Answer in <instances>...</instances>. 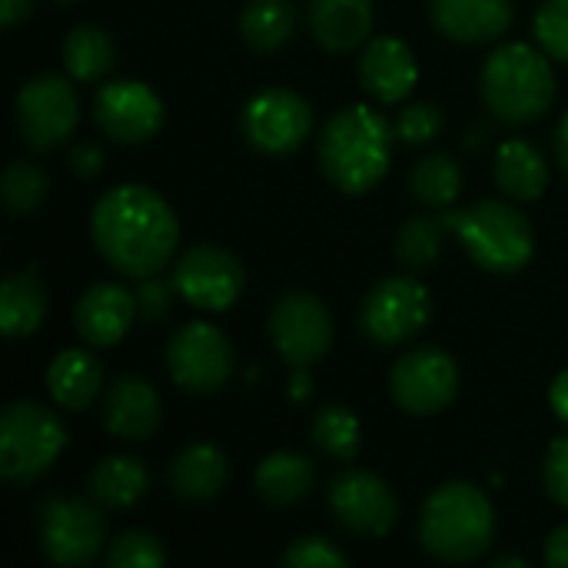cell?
Here are the masks:
<instances>
[{"label":"cell","mask_w":568,"mask_h":568,"mask_svg":"<svg viewBox=\"0 0 568 568\" xmlns=\"http://www.w3.org/2000/svg\"><path fill=\"white\" fill-rule=\"evenodd\" d=\"M97 253L123 276L143 280L160 273L180 246V220L166 196L143 183L106 190L90 213Z\"/></svg>","instance_id":"obj_1"},{"label":"cell","mask_w":568,"mask_h":568,"mask_svg":"<svg viewBox=\"0 0 568 568\" xmlns=\"http://www.w3.org/2000/svg\"><path fill=\"white\" fill-rule=\"evenodd\" d=\"M393 140L396 126L379 110L353 103L323 123L316 150L320 166L339 193L363 196L386 180L393 163Z\"/></svg>","instance_id":"obj_2"},{"label":"cell","mask_w":568,"mask_h":568,"mask_svg":"<svg viewBox=\"0 0 568 568\" xmlns=\"http://www.w3.org/2000/svg\"><path fill=\"white\" fill-rule=\"evenodd\" d=\"M496 539V509L473 483L439 486L419 513V542L439 562H476Z\"/></svg>","instance_id":"obj_3"},{"label":"cell","mask_w":568,"mask_h":568,"mask_svg":"<svg viewBox=\"0 0 568 568\" xmlns=\"http://www.w3.org/2000/svg\"><path fill=\"white\" fill-rule=\"evenodd\" d=\"M483 100L503 123L523 126L539 120L556 100V73L549 53L529 43H503L489 53L479 77Z\"/></svg>","instance_id":"obj_4"},{"label":"cell","mask_w":568,"mask_h":568,"mask_svg":"<svg viewBox=\"0 0 568 568\" xmlns=\"http://www.w3.org/2000/svg\"><path fill=\"white\" fill-rule=\"evenodd\" d=\"M449 233L459 236L469 260L489 273L513 276L532 263L536 233L529 216L506 200H479L446 213Z\"/></svg>","instance_id":"obj_5"},{"label":"cell","mask_w":568,"mask_h":568,"mask_svg":"<svg viewBox=\"0 0 568 568\" xmlns=\"http://www.w3.org/2000/svg\"><path fill=\"white\" fill-rule=\"evenodd\" d=\"M67 429L60 416L40 403L17 399L0 416V476L10 486L37 483L63 453Z\"/></svg>","instance_id":"obj_6"},{"label":"cell","mask_w":568,"mask_h":568,"mask_svg":"<svg viewBox=\"0 0 568 568\" xmlns=\"http://www.w3.org/2000/svg\"><path fill=\"white\" fill-rule=\"evenodd\" d=\"M37 529L40 549L53 566H90L106 549V516L93 499L50 496L37 513Z\"/></svg>","instance_id":"obj_7"},{"label":"cell","mask_w":568,"mask_h":568,"mask_svg":"<svg viewBox=\"0 0 568 568\" xmlns=\"http://www.w3.org/2000/svg\"><path fill=\"white\" fill-rule=\"evenodd\" d=\"M336 323L326 303L306 290L283 293L270 310V339L290 369H310L333 349Z\"/></svg>","instance_id":"obj_8"},{"label":"cell","mask_w":568,"mask_h":568,"mask_svg":"<svg viewBox=\"0 0 568 568\" xmlns=\"http://www.w3.org/2000/svg\"><path fill=\"white\" fill-rule=\"evenodd\" d=\"M13 116H17L20 140L30 150L47 153L73 136V130L80 123V100L67 77L37 73L33 80H27L20 87Z\"/></svg>","instance_id":"obj_9"},{"label":"cell","mask_w":568,"mask_h":568,"mask_svg":"<svg viewBox=\"0 0 568 568\" xmlns=\"http://www.w3.org/2000/svg\"><path fill=\"white\" fill-rule=\"evenodd\" d=\"M240 130L256 153L286 156L313 133V110L300 93L286 87H266L243 103Z\"/></svg>","instance_id":"obj_10"},{"label":"cell","mask_w":568,"mask_h":568,"mask_svg":"<svg viewBox=\"0 0 568 568\" xmlns=\"http://www.w3.org/2000/svg\"><path fill=\"white\" fill-rule=\"evenodd\" d=\"M429 316H433V296L416 276L379 280L359 306V326L379 346L409 343L426 329Z\"/></svg>","instance_id":"obj_11"},{"label":"cell","mask_w":568,"mask_h":568,"mask_svg":"<svg viewBox=\"0 0 568 568\" xmlns=\"http://www.w3.org/2000/svg\"><path fill=\"white\" fill-rule=\"evenodd\" d=\"M170 280L176 286V296L190 306L203 313H226L246 286V270L230 250L200 243L173 263Z\"/></svg>","instance_id":"obj_12"},{"label":"cell","mask_w":568,"mask_h":568,"mask_svg":"<svg viewBox=\"0 0 568 568\" xmlns=\"http://www.w3.org/2000/svg\"><path fill=\"white\" fill-rule=\"evenodd\" d=\"M233 366L230 339L210 323H186L166 343V369L186 393L206 396L223 389L233 376Z\"/></svg>","instance_id":"obj_13"},{"label":"cell","mask_w":568,"mask_h":568,"mask_svg":"<svg viewBox=\"0 0 568 568\" xmlns=\"http://www.w3.org/2000/svg\"><path fill=\"white\" fill-rule=\"evenodd\" d=\"M329 513L339 529L366 539H386L399 523V499L386 479L366 469H346L329 483Z\"/></svg>","instance_id":"obj_14"},{"label":"cell","mask_w":568,"mask_h":568,"mask_svg":"<svg viewBox=\"0 0 568 568\" xmlns=\"http://www.w3.org/2000/svg\"><path fill=\"white\" fill-rule=\"evenodd\" d=\"M389 393L409 416H436L459 393V366L439 346H419L396 359L389 373Z\"/></svg>","instance_id":"obj_15"},{"label":"cell","mask_w":568,"mask_h":568,"mask_svg":"<svg viewBox=\"0 0 568 568\" xmlns=\"http://www.w3.org/2000/svg\"><path fill=\"white\" fill-rule=\"evenodd\" d=\"M97 130L123 146H140L153 140L163 126V100L153 87L140 80H113L97 90L93 100Z\"/></svg>","instance_id":"obj_16"},{"label":"cell","mask_w":568,"mask_h":568,"mask_svg":"<svg viewBox=\"0 0 568 568\" xmlns=\"http://www.w3.org/2000/svg\"><path fill=\"white\" fill-rule=\"evenodd\" d=\"M163 423V399L143 376H120L103 393V429L126 443L150 439Z\"/></svg>","instance_id":"obj_17"},{"label":"cell","mask_w":568,"mask_h":568,"mask_svg":"<svg viewBox=\"0 0 568 568\" xmlns=\"http://www.w3.org/2000/svg\"><path fill=\"white\" fill-rule=\"evenodd\" d=\"M136 296L120 286V283H93L73 306V326H77V336L93 346V349H106V346H116L130 326H133V316H136Z\"/></svg>","instance_id":"obj_18"},{"label":"cell","mask_w":568,"mask_h":568,"mask_svg":"<svg viewBox=\"0 0 568 568\" xmlns=\"http://www.w3.org/2000/svg\"><path fill=\"white\" fill-rule=\"evenodd\" d=\"M419 80V63L399 37H373L359 57V83L379 103H399Z\"/></svg>","instance_id":"obj_19"},{"label":"cell","mask_w":568,"mask_h":568,"mask_svg":"<svg viewBox=\"0 0 568 568\" xmlns=\"http://www.w3.org/2000/svg\"><path fill=\"white\" fill-rule=\"evenodd\" d=\"M429 17L439 33L456 43L479 47L499 40L513 27V0H429Z\"/></svg>","instance_id":"obj_20"},{"label":"cell","mask_w":568,"mask_h":568,"mask_svg":"<svg viewBox=\"0 0 568 568\" xmlns=\"http://www.w3.org/2000/svg\"><path fill=\"white\" fill-rule=\"evenodd\" d=\"M306 17H310V33L323 50L346 53L369 40L376 3L373 0H310Z\"/></svg>","instance_id":"obj_21"},{"label":"cell","mask_w":568,"mask_h":568,"mask_svg":"<svg viewBox=\"0 0 568 568\" xmlns=\"http://www.w3.org/2000/svg\"><path fill=\"white\" fill-rule=\"evenodd\" d=\"M103 363L90 349H63L47 366V393L57 409L83 413L103 396Z\"/></svg>","instance_id":"obj_22"},{"label":"cell","mask_w":568,"mask_h":568,"mask_svg":"<svg viewBox=\"0 0 568 568\" xmlns=\"http://www.w3.org/2000/svg\"><path fill=\"white\" fill-rule=\"evenodd\" d=\"M226 479H230V463L210 443H193V446L180 449L166 469V483H170L173 496L183 503L216 499L226 489Z\"/></svg>","instance_id":"obj_23"},{"label":"cell","mask_w":568,"mask_h":568,"mask_svg":"<svg viewBox=\"0 0 568 568\" xmlns=\"http://www.w3.org/2000/svg\"><path fill=\"white\" fill-rule=\"evenodd\" d=\"M496 183L509 200H523L532 203L549 190V163L542 156L539 146H532L529 140H506L496 150V163H493Z\"/></svg>","instance_id":"obj_24"},{"label":"cell","mask_w":568,"mask_h":568,"mask_svg":"<svg viewBox=\"0 0 568 568\" xmlns=\"http://www.w3.org/2000/svg\"><path fill=\"white\" fill-rule=\"evenodd\" d=\"M253 486L260 493V499H266L270 506H296L303 503L313 486H316V466L310 456L303 453H273L256 466Z\"/></svg>","instance_id":"obj_25"},{"label":"cell","mask_w":568,"mask_h":568,"mask_svg":"<svg viewBox=\"0 0 568 568\" xmlns=\"http://www.w3.org/2000/svg\"><path fill=\"white\" fill-rule=\"evenodd\" d=\"M87 489H90V499H93V503H100L103 509L120 513V509L136 506V503L146 496V489H150V473H146V466H143L140 459H133V456H123V453L103 456V459L93 466V473H90V479H87Z\"/></svg>","instance_id":"obj_26"},{"label":"cell","mask_w":568,"mask_h":568,"mask_svg":"<svg viewBox=\"0 0 568 568\" xmlns=\"http://www.w3.org/2000/svg\"><path fill=\"white\" fill-rule=\"evenodd\" d=\"M47 293L33 273H13L0 286V329L7 339H27L43 326Z\"/></svg>","instance_id":"obj_27"},{"label":"cell","mask_w":568,"mask_h":568,"mask_svg":"<svg viewBox=\"0 0 568 568\" xmlns=\"http://www.w3.org/2000/svg\"><path fill=\"white\" fill-rule=\"evenodd\" d=\"M296 33L293 0H246L240 10V37L260 53L286 47Z\"/></svg>","instance_id":"obj_28"},{"label":"cell","mask_w":568,"mask_h":568,"mask_svg":"<svg viewBox=\"0 0 568 568\" xmlns=\"http://www.w3.org/2000/svg\"><path fill=\"white\" fill-rule=\"evenodd\" d=\"M63 67L77 83H97L116 67L113 37L103 27L80 23L63 40Z\"/></svg>","instance_id":"obj_29"},{"label":"cell","mask_w":568,"mask_h":568,"mask_svg":"<svg viewBox=\"0 0 568 568\" xmlns=\"http://www.w3.org/2000/svg\"><path fill=\"white\" fill-rule=\"evenodd\" d=\"M413 196L429 210H446L463 193V170L449 153H426L409 173Z\"/></svg>","instance_id":"obj_30"},{"label":"cell","mask_w":568,"mask_h":568,"mask_svg":"<svg viewBox=\"0 0 568 568\" xmlns=\"http://www.w3.org/2000/svg\"><path fill=\"white\" fill-rule=\"evenodd\" d=\"M313 443L326 456H333L339 463H353L359 456V446H363V429H359L356 413L339 406V403L320 406L313 416Z\"/></svg>","instance_id":"obj_31"},{"label":"cell","mask_w":568,"mask_h":568,"mask_svg":"<svg viewBox=\"0 0 568 568\" xmlns=\"http://www.w3.org/2000/svg\"><path fill=\"white\" fill-rule=\"evenodd\" d=\"M449 233L446 216H409L396 233V260L409 270H426L439 260L443 240Z\"/></svg>","instance_id":"obj_32"},{"label":"cell","mask_w":568,"mask_h":568,"mask_svg":"<svg viewBox=\"0 0 568 568\" xmlns=\"http://www.w3.org/2000/svg\"><path fill=\"white\" fill-rule=\"evenodd\" d=\"M47 193H50V176H47V170L40 163H33V160H13L3 170L0 196H3V206L13 216H27L37 206H43Z\"/></svg>","instance_id":"obj_33"},{"label":"cell","mask_w":568,"mask_h":568,"mask_svg":"<svg viewBox=\"0 0 568 568\" xmlns=\"http://www.w3.org/2000/svg\"><path fill=\"white\" fill-rule=\"evenodd\" d=\"M166 562V549L153 532L126 529L106 546V566L110 568H160Z\"/></svg>","instance_id":"obj_34"},{"label":"cell","mask_w":568,"mask_h":568,"mask_svg":"<svg viewBox=\"0 0 568 568\" xmlns=\"http://www.w3.org/2000/svg\"><path fill=\"white\" fill-rule=\"evenodd\" d=\"M536 40L539 47L559 60V63H568V0H546L536 13Z\"/></svg>","instance_id":"obj_35"},{"label":"cell","mask_w":568,"mask_h":568,"mask_svg":"<svg viewBox=\"0 0 568 568\" xmlns=\"http://www.w3.org/2000/svg\"><path fill=\"white\" fill-rule=\"evenodd\" d=\"M446 126V116L436 103H413L399 113L396 120V136L406 143V146H423V143H433Z\"/></svg>","instance_id":"obj_36"},{"label":"cell","mask_w":568,"mask_h":568,"mask_svg":"<svg viewBox=\"0 0 568 568\" xmlns=\"http://www.w3.org/2000/svg\"><path fill=\"white\" fill-rule=\"evenodd\" d=\"M283 566L286 568H339L349 566V556L343 549H336L329 539L323 536H303L296 539L286 552H283Z\"/></svg>","instance_id":"obj_37"},{"label":"cell","mask_w":568,"mask_h":568,"mask_svg":"<svg viewBox=\"0 0 568 568\" xmlns=\"http://www.w3.org/2000/svg\"><path fill=\"white\" fill-rule=\"evenodd\" d=\"M136 310L146 323H160L170 316V306H173V296H176V286L173 280H160L156 273L153 276H143L136 280Z\"/></svg>","instance_id":"obj_38"},{"label":"cell","mask_w":568,"mask_h":568,"mask_svg":"<svg viewBox=\"0 0 568 568\" xmlns=\"http://www.w3.org/2000/svg\"><path fill=\"white\" fill-rule=\"evenodd\" d=\"M542 483L552 503L566 506L568 509V436H559L542 463Z\"/></svg>","instance_id":"obj_39"},{"label":"cell","mask_w":568,"mask_h":568,"mask_svg":"<svg viewBox=\"0 0 568 568\" xmlns=\"http://www.w3.org/2000/svg\"><path fill=\"white\" fill-rule=\"evenodd\" d=\"M103 150L97 143H77L70 150V170L80 176V180H93L100 170H103Z\"/></svg>","instance_id":"obj_40"},{"label":"cell","mask_w":568,"mask_h":568,"mask_svg":"<svg viewBox=\"0 0 568 568\" xmlns=\"http://www.w3.org/2000/svg\"><path fill=\"white\" fill-rule=\"evenodd\" d=\"M546 566L568 568V523L549 532V539H546Z\"/></svg>","instance_id":"obj_41"},{"label":"cell","mask_w":568,"mask_h":568,"mask_svg":"<svg viewBox=\"0 0 568 568\" xmlns=\"http://www.w3.org/2000/svg\"><path fill=\"white\" fill-rule=\"evenodd\" d=\"M33 13V0H0V23L17 27Z\"/></svg>","instance_id":"obj_42"},{"label":"cell","mask_w":568,"mask_h":568,"mask_svg":"<svg viewBox=\"0 0 568 568\" xmlns=\"http://www.w3.org/2000/svg\"><path fill=\"white\" fill-rule=\"evenodd\" d=\"M549 403H552V413L568 426V369H562L556 379H552V389H549Z\"/></svg>","instance_id":"obj_43"},{"label":"cell","mask_w":568,"mask_h":568,"mask_svg":"<svg viewBox=\"0 0 568 568\" xmlns=\"http://www.w3.org/2000/svg\"><path fill=\"white\" fill-rule=\"evenodd\" d=\"M310 396H313L310 369H293V379H290V399H293V403H310Z\"/></svg>","instance_id":"obj_44"},{"label":"cell","mask_w":568,"mask_h":568,"mask_svg":"<svg viewBox=\"0 0 568 568\" xmlns=\"http://www.w3.org/2000/svg\"><path fill=\"white\" fill-rule=\"evenodd\" d=\"M556 156H559L562 173L568 176V113L559 120V126H556Z\"/></svg>","instance_id":"obj_45"},{"label":"cell","mask_w":568,"mask_h":568,"mask_svg":"<svg viewBox=\"0 0 568 568\" xmlns=\"http://www.w3.org/2000/svg\"><path fill=\"white\" fill-rule=\"evenodd\" d=\"M496 568H526L529 562L526 559H516V556H499L496 562H493Z\"/></svg>","instance_id":"obj_46"},{"label":"cell","mask_w":568,"mask_h":568,"mask_svg":"<svg viewBox=\"0 0 568 568\" xmlns=\"http://www.w3.org/2000/svg\"><path fill=\"white\" fill-rule=\"evenodd\" d=\"M53 3H73V0H53Z\"/></svg>","instance_id":"obj_47"}]
</instances>
